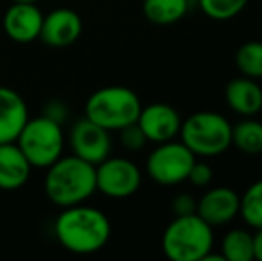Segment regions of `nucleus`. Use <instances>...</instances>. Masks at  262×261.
Instances as JSON below:
<instances>
[{"label":"nucleus","mask_w":262,"mask_h":261,"mask_svg":"<svg viewBox=\"0 0 262 261\" xmlns=\"http://www.w3.org/2000/svg\"><path fill=\"white\" fill-rule=\"evenodd\" d=\"M111 220L102 209L77 204L62 208L54 224L57 242L73 254H95L111 240Z\"/></svg>","instance_id":"obj_1"},{"label":"nucleus","mask_w":262,"mask_h":261,"mask_svg":"<svg viewBox=\"0 0 262 261\" xmlns=\"http://www.w3.org/2000/svg\"><path fill=\"white\" fill-rule=\"evenodd\" d=\"M45 195L57 208L84 204L97 192V170L95 165L77 156H61L47 167L43 181Z\"/></svg>","instance_id":"obj_2"},{"label":"nucleus","mask_w":262,"mask_h":261,"mask_svg":"<svg viewBox=\"0 0 262 261\" xmlns=\"http://www.w3.org/2000/svg\"><path fill=\"white\" fill-rule=\"evenodd\" d=\"M161 245L171 261H204L214 249L212 226L196 213L175 216L162 233Z\"/></svg>","instance_id":"obj_3"},{"label":"nucleus","mask_w":262,"mask_h":261,"mask_svg":"<svg viewBox=\"0 0 262 261\" xmlns=\"http://www.w3.org/2000/svg\"><path fill=\"white\" fill-rule=\"evenodd\" d=\"M138 93L127 86H105L91 93L84 106V116L114 132L138 122L141 113Z\"/></svg>","instance_id":"obj_4"},{"label":"nucleus","mask_w":262,"mask_h":261,"mask_svg":"<svg viewBox=\"0 0 262 261\" xmlns=\"http://www.w3.org/2000/svg\"><path fill=\"white\" fill-rule=\"evenodd\" d=\"M180 142L196 157H216L232 147V124L214 111H198L182 120Z\"/></svg>","instance_id":"obj_5"},{"label":"nucleus","mask_w":262,"mask_h":261,"mask_svg":"<svg viewBox=\"0 0 262 261\" xmlns=\"http://www.w3.org/2000/svg\"><path fill=\"white\" fill-rule=\"evenodd\" d=\"M16 145L32 168L50 167L64 154L66 134L62 131V124L45 115L29 118L18 134Z\"/></svg>","instance_id":"obj_6"},{"label":"nucleus","mask_w":262,"mask_h":261,"mask_svg":"<svg viewBox=\"0 0 262 261\" xmlns=\"http://www.w3.org/2000/svg\"><path fill=\"white\" fill-rule=\"evenodd\" d=\"M194 161L196 156L182 142L169 139L164 143H157L156 149L148 154L146 174L161 186H177L187 181Z\"/></svg>","instance_id":"obj_7"},{"label":"nucleus","mask_w":262,"mask_h":261,"mask_svg":"<svg viewBox=\"0 0 262 261\" xmlns=\"http://www.w3.org/2000/svg\"><path fill=\"white\" fill-rule=\"evenodd\" d=\"M97 192L109 198H127L139 190L143 175L139 167L127 157L109 156L95 167Z\"/></svg>","instance_id":"obj_8"},{"label":"nucleus","mask_w":262,"mask_h":261,"mask_svg":"<svg viewBox=\"0 0 262 261\" xmlns=\"http://www.w3.org/2000/svg\"><path fill=\"white\" fill-rule=\"evenodd\" d=\"M66 143L72 149L73 156L80 157L95 167L107 159L111 156V150H113L111 131L104 129L86 116L73 124L68 136H66Z\"/></svg>","instance_id":"obj_9"},{"label":"nucleus","mask_w":262,"mask_h":261,"mask_svg":"<svg viewBox=\"0 0 262 261\" xmlns=\"http://www.w3.org/2000/svg\"><path fill=\"white\" fill-rule=\"evenodd\" d=\"M136 124L141 127L146 139L157 145L179 136L182 118L173 106L166 102H154V104L143 106Z\"/></svg>","instance_id":"obj_10"},{"label":"nucleus","mask_w":262,"mask_h":261,"mask_svg":"<svg viewBox=\"0 0 262 261\" xmlns=\"http://www.w3.org/2000/svg\"><path fill=\"white\" fill-rule=\"evenodd\" d=\"M82 18L70 7H57L43 16L39 39L50 49H66L82 34Z\"/></svg>","instance_id":"obj_11"},{"label":"nucleus","mask_w":262,"mask_h":261,"mask_svg":"<svg viewBox=\"0 0 262 261\" xmlns=\"http://www.w3.org/2000/svg\"><path fill=\"white\" fill-rule=\"evenodd\" d=\"M43 16L45 14L36 4L13 2L4 13V32L16 43H32L39 39Z\"/></svg>","instance_id":"obj_12"},{"label":"nucleus","mask_w":262,"mask_h":261,"mask_svg":"<svg viewBox=\"0 0 262 261\" xmlns=\"http://www.w3.org/2000/svg\"><path fill=\"white\" fill-rule=\"evenodd\" d=\"M196 215L210 226H227L239 216V193L230 186H216L198 200Z\"/></svg>","instance_id":"obj_13"},{"label":"nucleus","mask_w":262,"mask_h":261,"mask_svg":"<svg viewBox=\"0 0 262 261\" xmlns=\"http://www.w3.org/2000/svg\"><path fill=\"white\" fill-rule=\"evenodd\" d=\"M29 120V109L16 90L0 86V143L16 142Z\"/></svg>","instance_id":"obj_14"},{"label":"nucleus","mask_w":262,"mask_h":261,"mask_svg":"<svg viewBox=\"0 0 262 261\" xmlns=\"http://www.w3.org/2000/svg\"><path fill=\"white\" fill-rule=\"evenodd\" d=\"M227 106L239 116H255L262 111V88L255 79L235 77L225 88Z\"/></svg>","instance_id":"obj_15"},{"label":"nucleus","mask_w":262,"mask_h":261,"mask_svg":"<svg viewBox=\"0 0 262 261\" xmlns=\"http://www.w3.org/2000/svg\"><path fill=\"white\" fill-rule=\"evenodd\" d=\"M31 163L16 142L0 143V190H18L31 177Z\"/></svg>","instance_id":"obj_16"},{"label":"nucleus","mask_w":262,"mask_h":261,"mask_svg":"<svg viewBox=\"0 0 262 261\" xmlns=\"http://www.w3.org/2000/svg\"><path fill=\"white\" fill-rule=\"evenodd\" d=\"M189 11V0H143V14L156 25L180 22Z\"/></svg>","instance_id":"obj_17"},{"label":"nucleus","mask_w":262,"mask_h":261,"mask_svg":"<svg viewBox=\"0 0 262 261\" xmlns=\"http://www.w3.org/2000/svg\"><path fill=\"white\" fill-rule=\"evenodd\" d=\"M232 145L248 156L262 154V122L246 116L232 126Z\"/></svg>","instance_id":"obj_18"},{"label":"nucleus","mask_w":262,"mask_h":261,"mask_svg":"<svg viewBox=\"0 0 262 261\" xmlns=\"http://www.w3.org/2000/svg\"><path fill=\"white\" fill-rule=\"evenodd\" d=\"M221 256L225 261H252L253 234L245 227H234L221 240Z\"/></svg>","instance_id":"obj_19"},{"label":"nucleus","mask_w":262,"mask_h":261,"mask_svg":"<svg viewBox=\"0 0 262 261\" xmlns=\"http://www.w3.org/2000/svg\"><path fill=\"white\" fill-rule=\"evenodd\" d=\"M239 216L252 229L262 227V179L252 183L239 195Z\"/></svg>","instance_id":"obj_20"},{"label":"nucleus","mask_w":262,"mask_h":261,"mask_svg":"<svg viewBox=\"0 0 262 261\" xmlns=\"http://www.w3.org/2000/svg\"><path fill=\"white\" fill-rule=\"evenodd\" d=\"M235 66L241 75L250 79H262V42L252 39L243 43L235 52Z\"/></svg>","instance_id":"obj_21"},{"label":"nucleus","mask_w":262,"mask_h":261,"mask_svg":"<svg viewBox=\"0 0 262 261\" xmlns=\"http://www.w3.org/2000/svg\"><path fill=\"white\" fill-rule=\"evenodd\" d=\"M248 0H198L202 13L210 20L227 22L235 18L246 7Z\"/></svg>","instance_id":"obj_22"},{"label":"nucleus","mask_w":262,"mask_h":261,"mask_svg":"<svg viewBox=\"0 0 262 261\" xmlns=\"http://www.w3.org/2000/svg\"><path fill=\"white\" fill-rule=\"evenodd\" d=\"M118 132H120L121 145H123L127 150H130V152H138V150H141L143 147L148 143L146 136L143 134L141 127H139L136 122L130 124V126H127V127H123V129H120Z\"/></svg>","instance_id":"obj_23"},{"label":"nucleus","mask_w":262,"mask_h":261,"mask_svg":"<svg viewBox=\"0 0 262 261\" xmlns=\"http://www.w3.org/2000/svg\"><path fill=\"white\" fill-rule=\"evenodd\" d=\"M187 181L196 188H205L212 181V167L205 161H194V165L191 167Z\"/></svg>","instance_id":"obj_24"},{"label":"nucleus","mask_w":262,"mask_h":261,"mask_svg":"<svg viewBox=\"0 0 262 261\" xmlns=\"http://www.w3.org/2000/svg\"><path fill=\"white\" fill-rule=\"evenodd\" d=\"M196 206L198 200L189 193H179L175 195L171 202V209L175 216H187V215H194L196 213Z\"/></svg>","instance_id":"obj_25"},{"label":"nucleus","mask_w":262,"mask_h":261,"mask_svg":"<svg viewBox=\"0 0 262 261\" xmlns=\"http://www.w3.org/2000/svg\"><path fill=\"white\" fill-rule=\"evenodd\" d=\"M43 115L49 116V118L55 120V122L62 124L66 120V116H68V109H66V104L61 101H52L47 104L45 111H43Z\"/></svg>","instance_id":"obj_26"},{"label":"nucleus","mask_w":262,"mask_h":261,"mask_svg":"<svg viewBox=\"0 0 262 261\" xmlns=\"http://www.w3.org/2000/svg\"><path fill=\"white\" fill-rule=\"evenodd\" d=\"M253 259L262 261V227L253 233Z\"/></svg>","instance_id":"obj_27"},{"label":"nucleus","mask_w":262,"mask_h":261,"mask_svg":"<svg viewBox=\"0 0 262 261\" xmlns=\"http://www.w3.org/2000/svg\"><path fill=\"white\" fill-rule=\"evenodd\" d=\"M13 2H29V4H38L39 0H13Z\"/></svg>","instance_id":"obj_28"}]
</instances>
